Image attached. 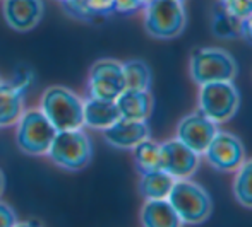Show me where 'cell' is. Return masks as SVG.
Masks as SVG:
<instances>
[{
	"mask_svg": "<svg viewBox=\"0 0 252 227\" xmlns=\"http://www.w3.org/2000/svg\"><path fill=\"white\" fill-rule=\"evenodd\" d=\"M166 200L177 212L182 226L202 224L213 212V200L201 184L190 181V178L175 179Z\"/></svg>",
	"mask_w": 252,
	"mask_h": 227,
	"instance_id": "cell-1",
	"label": "cell"
},
{
	"mask_svg": "<svg viewBox=\"0 0 252 227\" xmlns=\"http://www.w3.org/2000/svg\"><path fill=\"white\" fill-rule=\"evenodd\" d=\"M84 101L70 89L52 86L41 96V111L48 122L60 130H76L84 126Z\"/></svg>",
	"mask_w": 252,
	"mask_h": 227,
	"instance_id": "cell-2",
	"label": "cell"
},
{
	"mask_svg": "<svg viewBox=\"0 0 252 227\" xmlns=\"http://www.w3.org/2000/svg\"><path fill=\"white\" fill-rule=\"evenodd\" d=\"M47 155L52 162L67 171H79L93 157V144L83 128L60 130L53 137Z\"/></svg>",
	"mask_w": 252,
	"mask_h": 227,
	"instance_id": "cell-3",
	"label": "cell"
},
{
	"mask_svg": "<svg viewBox=\"0 0 252 227\" xmlns=\"http://www.w3.org/2000/svg\"><path fill=\"white\" fill-rule=\"evenodd\" d=\"M187 12L182 0H153L144 7V29L156 40H173L186 29Z\"/></svg>",
	"mask_w": 252,
	"mask_h": 227,
	"instance_id": "cell-4",
	"label": "cell"
},
{
	"mask_svg": "<svg viewBox=\"0 0 252 227\" xmlns=\"http://www.w3.org/2000/svg\"><path fill=\"white\" fill-rule=\"evenodd\" d=\"M240 92L233 80H216L199 86L197 108L215 123H225L237 115Z\"/></svg>",
	"mask_w": 252,
	"mask_h": 227,
	"instance_id": "cell-5",
	"label": "cell"
},
{
	"mask_svg": "<svg viewBox=\"0 0 252 227\" xmlns=\"http://www.w3.org/2000/svg\"><path fill=\"white\" fill-rule=\"evenodd\" d=\"M237 62L226 50L221 48H197L190 55L189 72L190 79L201 86L216 80H233L237 76Z\"/></svg>",
	"mask_w": 252,
	"mask_h": 227,
	"instance_id": "cell-6",
	"label": "cell"
},
{
	"mask_svg": "<svg viewBox=\"0 0 252 227\" xmlns=\"http://www.w3.org/2000/svg\"><path fill=\"white\" fill-rule=\"evenodd\" d=\"M16 125V144L24 154H47L57 130L41 109H24Z\"/></svg>",
	"mask_w": 252,
	"mask_h": 227,
	"instance_id": "cell-7",
	"label": "cell"
},
{
	"mask_svg": "<svg viewBox=\"0 0 252 227\" xmlns=\"http://www.w3.org/2000/svg\"><path fill=\"white\" fill-rule=\"evenodd\" d=\"M124 89H126V80L120 62L103 58L91 65L86 86L88 98L115 101Z\"/></svg>",
	"mask_w": 252,
	"mask_h": 227,
	"instance_id": "cell-8",
	"label": "cell"
},
{
	"mask_svg": "<svg viewBox=\"0 0 252 227\" xmlns=\"http://www.w3.org/2000/svg\"><path fill=\"white\" fill-rule=\"evenodd\" d=\"M202 155L215 171L235 173L244 162L246 151H244V145L239 137L218 130Z\"/></svg>",
	"mask_w": 252,
	"mask_h": 227,
	"instance_id": "cell-9",
	"label": "cell"
},
{
	"mask_svg": "<svg viewBox=\"0 0 252 227\" xmlns=\"http://www.w3.org/2000/svg\"><path fill=\"white\" fill-rule=\"evenodd\" d=\"M197 152L189 149L179 138H170L161 144V169L175 179L192 178L199 168Z\"/></svg>",
	"mask_w": 252,
	"mask_h": 227,
	"instance_id": "cell-10",
	"label": "cell"
},
{
	"mask_svg": "<svg viewBox=\"0 0 252 227\" xmlns=\"http://www.w3.org/2000/svg\"><path fill=\"white\" fill-rule=\"evenodd\" d=\"M216 132H218V123L209 120L204 113L197 109L180 120L175 137L194 152L202 155Z\"/></svg>",
	"mask_w": 252,
	"mask_h": 227,
	"instance_id": "cell-11",
	"label": "cell"
},
{
	"mask_svg": "<svg viewBox=\"0 0 252 227\" xmlns=\"http://www.w3.org/2000/svg\"><path fill=\"white\" fill-rule=\"evenodd\" d=\"M3 19L16 31H31L40 24L45 12L43 0H2Z\"/></svg>",
	"mask_w": 252,
	"mask_h": 227,
	"instance_id": "cell-12",
	"label": "cell"
},
{
	"mask_svg": "<svg viewBox=\"0 0 252 227\" xmlns=\"http://www.w3.org/2000/svg\"><path fill=\"white\" fill-rule=\"evenodd\" d=\"M150 125L148 120H129L120 116L113 125L103 130V137L112 147L115 149H130L136 147L139 142L150 138Z\"/></svg>",
	"mask_w": 252,
	"mask_h": 227,
	"instance_id": "cell-13",
	"label": "cell"
},
{
	"mask_svg": "<svg viewBox=\"0 0 252 227\" xmlns=\"http://www.w3.org/2000/svg\"><path fill=\"white\" fill-rule=\"evenodd\" d=\"M26 89L14 80H0V128H7L17 123L24 113Z\"/></svg>",
	"mask_w": 252,
	"mask_h": 227,
	"instance_id": "cell-14",
	"label": "cell"
},
{
	"mask_svg": "<svg viewBox=\"0 0 252 227\" xmlns=\"http://www.w3.org/2000/svg\"><path fill=\"white\" fill-rule=\"evenodd\" d=\"M84 126H90L94 130H105L120 118L119 106L115 101L106 99L86 98L84 101Z\"/></svg>",
	"mask_w": 252,
	"mask_h": 227,
	"instance_id": "cell-15",
	"label": "cell"
},
{
	"mask_svg": "<svg viewBox=\"0 0 252 227\" xmlns=\"http://www.w3.org/2000/svg\"><path fill=\"white\" fill-rule=\"evenodd\" d=\"M122 118L148 120L153 111V98L150 91L124 89L115 99Z\"/></svg>",
	"mask_w": 252,
	"mask_h": 227,
	"instance_id": "cell-16",
	"label": "cell"
},
{
	"mask_svg": "<svg viewBox=\"0 0 252 227\" xmlns=\"http://www.w3.org/2000/svg\"><path fill=\"white\" fill-rule=\"evenodd\" d=\"M141 222L146 227H179L180 219L166 198L146 200L141 208Z\"/></svg>",
	"mask_w": 252,
	"mask_h": 227,
	"instance_id": "cell-17",
	"label": "cell"
},
{
	"mask_svg": "<svg viewBox=\"0 0 252 227\" xmlns=\"http://www.w3.org/2000/svg\"><path fill=\"white\" fill-rule=\"evenodd\" d=\"M173 183H175V178L166 171H163V169L144 173V175H141L139 179V193L143 195L144 200L166 198Z\"/></svg>",
	"mask_w": 252,
	"mask_h": 227,
	"instance_id": "cell-18",
	"label": "cell"
},
{
	"mask_svg": "<svg viewBox=\"0 0 252 227\" xmlns=\"http://www.w3.org/2000/svg\"><path fill=\"white\" fill-rule=\"evenodd\" d=\"M130 151H132L134 162L141 175L161 169V144L146 138Z\"/></svg>",
	"mask_w": 252,
	"mask_h": 227,
	"instance_id": "cell-19",
	"label": "cell"
},
{
	"mask_svg": "<svg viewBox=\"0 0 252 227\" xmlns=\"http://www.w3.org/2000/svg\"><path fill=\"white\" fill-rule=\"evenodd\" d=\"M242 21L244 19H239V17L226 12L221 7V3H218L216 10L213 12L211 31L220 40H235V38H242Z\"/></svg>",
	"mask_w": 252,
	"mask_h": 227,
	"instance_id": "cell-20",
	"label": "cell"
},
{
	"mask_svg": "<svg viewBox=\"0 0 252 227\" xmlns=\"http://www.w3.org/2000/svg\"><path fill=\"white\" fill-rule=\"evenodd\" d=\"M124 80H126V89L136 91H150L151 87V70L146 62L143 60H129L122 63Z\"/></svg>",
	"mask_w": 252,
	"mask_h": 227,
	"instance_id": "cell-21",
	"label": "cell"
},
{
	"mask_svg": "<svg viewBox=\"0 0 252 227\" xmlns=\"http://www.w3.org/2000/svg\"><path fill=\"white\" fill-rule=\"evenodd\" d=\"M233 197L242 207L252 208V159L244 161L235 171Z\"/></svg>",
	"mask_w": 252,
	"mask_h": 227,
	"instance_id": "cell-22",
	"label": "cell"
},
{
	"mask_svg": "<svg viewBox=\"0 0 252 227\" xmlns=\"http://www.w3.org/2000/svg\"><path fill=\"white\" fill-rule=\"evenodd\" d=\"M69 16L76 17V19H81V21H93L94 16L88 10V7L84 5L83 0H63L60 2Z\"/></svg>",
	"mask_w": 252,
	"mask_h": 227,
	"instance_id": "cell-23",
	"label": "cell"
},
{
	"mask_svg": "<svg viewBox=\"0 0 252 227\" xmlns=\"http://www.w3.org/2000/svg\"><path fill=\"white\" fill-rule=\"evenodd\" d=\"M220 3H221V7L226 12L239 17V19H246L249 14H252L251 5L247 0H220Z\"/></svg>",
	"mask_w": 252,
	"mask_h": 227,
	"instance_id": "cell-24",
	"label": "cell"
},
{
	"mask_svg": "<svg viewBox=\"0 0 252 227\" xmlns=\"http://www.w3.org/2000/svg\"><path fill=\"white\" fill-rule=\"evenodd\" d=\"M83 2L94 17L110 16L115 12V0H83Z\"/></svg>",
	"mask_w": 252,
	"mask_h": 227,
	"instance_id": "cell-25",
	"label": "cell"
},
{
	"mask_svg": "<svg viewBox=\"0 0 252 227\" xmlns=\"http://www.w3.org/2000/svg\"><path fill=\"white\" fill-rule=\"evenodd\" d=\"M17 226V215L7 203L0 202V227H14Z\"/></svg>",
	"mask_w": 252,
	"mask_h": 227,
	"instance_id": "cell-26",
	"label": "cell"
},
{
	"mask_svg": "<svg viewBox=\"0 0 252 227\" xmlns=\"http://www.w3.org/2000/svg\"><path fill=\"white\" fill-rule=\"evenodd\" d=\"M143 9L139 0H115V12L119 14H134Z\"/></svg>",
	"mask_w": 252,
	"mask_h": 227,
	"instance_id": "cell-27",
	"label": "cell"
},
{
	"mask_svg": "<svg viewBox=\"0 0 252 227\" xmlns=\"http://www.w3.org/2000/svg\"><path fill=\"white\" fill-rule=\"evenodd\" d=\"M242 38L252 43V14L242 21Z\"/></svg>",
	"mask_w": 252,
	"mask_h": 227,
	"instance_id": "cell-28",
	"label": "cell"
},
{
	"mask_svg": "<svg viewBox=\"0 0 252 227\" xmlns=\"http://www.w3.org/2000/svg\"><path fill=\"white\" fill-rule=\"evenodd\" d=\"M3 184H5V179H3V175H2V171H0V195H2V191H3Z\"/></svg>",
	"mask_w": 252,
	"mask_h": 227,
	"instance_id": "cell-29",
	"label": "cell"
},
{
	"mask_svg": "<svg viewBox=\"0 0 252 227\" xmlns=\"http://www.w3.org/2000/svg\"><path fill=\"white\" fill-rule=\"evenodd\" d=\"M150 2H153V0H139V3H141V7H143V9H144V7H146Z\"/></svg>",
	"mask_w": 252,
	"mask_h": 227,
	"instance_id": "cell-30",
	"label": "cell"
},
{
	"mask_svg": "<svg viewBox=\"0 0 252 227\" xmlns=\"http://www.w3.org/2000/svg\"><path fill=\"white\" fill-rule=\"evenodd\" d=\"M247 2H249V5H251V10H252V0H247Z\"/></svg>",
	"mask_w": 252,
	"mask_h": 227,
	"instance_id": "cell-31",
	"label": "cell"
},
{
	"mask_svg": "<svg viewBox=\"0 0 252 227\" xmlns=\"http://www.w3.org/2000/svg\"><path fill=\"white\" fill-rule=\"evenodd\" d=\"M60 2H63V0H60Z\"/></svg>",
	"mask_w": 252,
	"mask_h": 227,
	"instance_id": "cell-32",
	"label": "cell"
},
{
	"mask_svg": "<svg viewBox=\"0 0 252 227\" xmlns=\"http://www.w3.org/2000/svg\"><path fill=\"white\" fill-rule=\"evenodd\" d=\"M182 2H184V0H182Z\"/></svg>",
	"mask_w": 252,
	"mask_h": 227,
	"instance_id": "cell-33",
	"label": "cell"
}]
</instances>
